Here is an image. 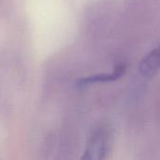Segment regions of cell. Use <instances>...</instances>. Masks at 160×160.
Returning <instances> with one entry per match:
<instances>
[{"mask_svg":"<svg viewBox=\"0 0 160 160\" xmlns=\"http://www.w3.org/2000/svg\"><path fill=\"white\" fill-rule=\"evenodd\" d=\"M160 70V44L146 53L139 65L140 74L144 78H152Z\"/></svg>","mask_w":160,"mask_h":160,"instance_id":"cell-3","label":"cell"},{"mask_svg":"<svg viewBox=\"0 0 160 160\" xmlns=\"http://www.w3.org/2000/svg\"><path fill=\"white\" fill-rule=\"evenodd\" d=\"M113 128L104 123L98 125L92 132L84 150L82 159L102 160L108 158L113 144Z\"/></svg>","mask_w":160,"mask_h":160,"instance_id":"cell-1","label":"cell"},{"mask_svg":"<svg viewBox=\"0 0 160 160\" xmlns=\"http://www.w3.org/2000/svg\"><path fill=\"white\" fill-rule=\"evenodd\" d=\"M127 70V65L124 62L117 64L111 73H101L97 75H92L88 77H84L80 79L77 82V85L79 87H84L96 83H103V82H110L119 80L122 76H124Z\"/></svg>","mask_w":160,"mask_h":160,"instance_id":"cell-2","label":"cell"}]
</instances>
